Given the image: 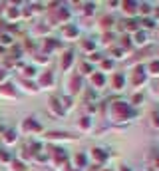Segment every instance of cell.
Segmentation results:
<instances>
[]
</instances>
